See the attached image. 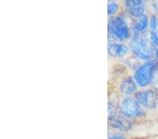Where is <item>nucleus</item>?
Here are the masks:
<instances>
[{
    "instance_id": "1",
    "label": "nucleus",
    "mask_w": 158,
    "mask_h": 139,
    "mask_svg": "<svg viewBox=\"0 0 158 139\" xmlns=\"http://www.w3.org/2000/svg\"><path fill=\"white\" fill-rule=\"evenodd\" d=\"M131 21V18L123 11L118 16L108 18V42H128L133 35Z\"/></svg>"
},
{
    "instance_id": "2",
    "label": "nucleus",
    "mask_w": 158,
    "mask_h": 139,
    "mask_svg": "<svg viewBox=\"0 0 158 139\" xmlns=\"http://www.w3.org/2000/svg\"><path fill=\"white\" fill-rule=\"evenodd\" d=\"M127 44L131 55L141 62L154 59L157 47L152 40L148 32L142 34H133Z\"/></svg>"
},
{
    "instance_id": "3",
    "label": "nucleus",
    "mask_w": 158,
    "mask_h": 139,
    "mask_svg": "<svg viewBox=\"0 0 158 139\" xmlns=\"http://www.w3.org/2000/svg\"><path fill=\"white\" fill-rule=\"evenodd\" d=\"M118 112L124 117L136 123L146 118L148 113L134 96L120 98L118 105Z\"/></svg>"
},
{
    "instance_id": "4",
    "label": "nucleus",
    "mask_w": 158,
    "mask_h": 139,
    "mask_svg": "<svg viewBox=\"0 0 158 139\" xmlns=\"http://www.w3.org/2000/svg\"><path fill=\"white\" fill-rule=\"evenodd\" d=\"M157 68L158 60L155 59L140 63L131 75L139 88L150 87Z\"/></svg>"
},
{
    "instance_id": "5",
    "label": "nucleus",
    "mask_w": 158,
    "mask_h": 139,
    "mask_svg": "<svg viewBox=\"0 0 158 139\" xmlns=\"http://www.w3.org/2000/svg\"><path fill=\"white\" fill-rule=\"evenodd\" d=\"M116 80L113 88L120 98L134 96L139 89L132 75L129 73L118 76Z\"/></svg>"
},
{
    "instance_id": "6",
    "label": "nucleus",
    "mask_w": 158,
    "mask_h": 139,
    "mask_svg": "<svg viewBox=\"0 0 158 139\" xmlns=\"http://www.w3.org/2000/svg\"><path fill=\"white\" fill-rule=\"evenodd\" d=\"M134 97L147 113L158 109V93L152 88H139Z\"/></svg>"
},
{
    "instance_id": "7",
    "label": "nucleus",
    "mask_w": 158,
    "mask_h": 139,
    "mask_svg": "<svg viewBox=\"0 0 158 139\" xmlns=\"http://www.w3.org/2000/svg\"><path fill=\"white\" fill-rule=\"evenodd\" d=\"M108 129L119 132L127 133L133 129L137 123L129 120L119 112L115 115L108 116Z\"/></svg>"
},
{
    "instance_id": "8",
    "label": "nucleus",
    "mask_w": 158,
    "mask_h": 139,
    "mask_svg": "<svg viewBox=\"0 0 158 139\" xmlns=\"http://www.w3.org/2000/svg\"><path fill=\"white\" fill-rule=\"evenodd\" d=\"M122 10L132 19L148 14V4L141 0H127L122 2Z\"/></svg>"
},
{
    "instance_id": "9",
    "label": "nucleus",
    "mask_w": 158,
    "mask_h": 139,
    "mask_svg": "<svg viewBox=\"0 0 158 139\" xmlns=\"http://www.w3.org/2000/svg\"><path fill=\"white\" fill-rule=\"evenodd\" d=\"M108 54L112 59L122 60L131 55V52L127 43L108 42Z\"/></svg>"
},
{
    "instance_id": "10",
    "label": "nucleus",
    "mask_w": 158,
    "mask_h": 139,
    "mask_svg": "<svg viewBox=\"0 0 158 139\" xmlns=\"http://www.w3.org/2000/svg\"><path fill=\"white\" fill-rule=\"evenodd\" d=\"M150 15L148 14L132 19L131 29L133 34H142L148 32Z\"/></svg>"
},
{
    "instance_id": "11",
    "label": "nucleus",
    "mask_w": 158,
    "mask_h": 139,
    "mask_svg": "<svg viewBox=\"0 0 158 139\" xmlns=\"http://www.w3.org/2000/svg\"><path fill=\"white\" fill-rule=\"evenodd\" d=\"M148 32L156 47H158V17L157 14L150 15V26Z\"/></svg>"
},
{
    "instance_id": "12",
    "label": "nucleus",
    "mask_w": 158,
    "mask_h": 139,
    "mask_svg": "<svg viewBox=\"0 0 158 139\" xmlns=\"http://www.w3.org/2000/svg\"><path fill=\"white\" fill-rule=\"evenodd\" d=\"M123 11L122 2L110 0L108 2V17H113L119 15Z\"/></svg>"
},
{
    "instance_id": "13",
    "label": "nucleus",
    "mask_w": 158,
    "mask_h": 139,
    "mask_svg": "<svg viewBox=\"0 0 158 139\" xmlns=\"http://www.w3.org/2000/svg\"><path fill=\"white\" fill-rule=\"evenodd\" d=\"M108 139H129L127 133L119 132V131L110 129H108Z\"/></svg>"
},
{
    "instance_id": "14",
    "label": "nucleus",
    "mask_w": 158,
    "mask_h": 139,
    "mask_svg": "<svg viewBox=\"0 0 158 139\" xmlns=\"http://www.w3.org/2000/svg\"><path fill=\"white\" fill-rule=\"evenodd\" d=\"M150 88L154 89L155 92L158 93V68L156 72H155L153 80H152V84L150 85Z\"/></svg>"
},
{
    "instance_id": "15",
    "label": "nucleus",
    "mask_w": 158,
    "mask_h": 139,
    "mask_svg": "<svg viewBox=\"0 0 158 139\" xmlns=\"http://www.w3.org/2000/svg\"><path fill=\"white\" fill-rule=\"evenodd\" d=\"M129 139H153L152 137H133L129 138Z\"/></svg>"
},
{
    "instance_id": "16",
    "label": "nucleus",
    "mask_w": 158,
    "mask_h": 139,
    "mask_svg": "<svg viewBox=\"0 0 158 139\" xmlns=\"http://www.w3.org/2000/svg\"><path fill=\"white\" fill-rule=\"evenodd\" d=\"M154 59H155L157 60H158V47H157L156 49H155Z\"/></svg>"
},
{
    "instance_id": "17",
    "label": "nucleus",
    "mask_w": 158,
    "mask_h": 139,
    "mask_svg": "<svg viewBox=\"0 0 158 139\" xmlns=\"http://www.w3.org/2000/svg\"><path fill=\"white\" fill-rule=\"evenodd\" d=\"M153 139H158V136H156V137H152Z\"/></svg>"
},
{
    "instance_id": "18",
    "label": "nucleus",
    "mask_w": 158,
    "mask_h": 139,
    "mask_svg": "<svg viewBox=\"0 0 158 139\" xmlns=\"http://www.w3.org/2000/svg\"><path fill=\"white\" fill-rule=\"evenodd\" d=\"M157 17H158V14H157Z\"/></svg>"
}]
</instances>
